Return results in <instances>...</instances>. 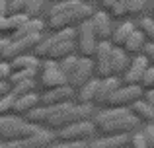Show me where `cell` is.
I'll list each match as a JSON object with an SVG mask.
<instances>
[{
    "instance_id": "cell-1",
    "label": "cell",
    "mask_w": 154,
    "mask_h": 148,
    "mask_svg": "<svg viewBox=\"0 0 154 148\" xmlns=\"http://www.w3.org/2000/svg\"><path fill=\"white\" fill-rule=\"evenodd\" d=\"M94 14V8L84 0H59V4H53L47 18V26L53 31L74 27L82 20H88Z\"/></svg>"
},
{
    "instance_id": "cell-2",
    "label": "cell",
    "mask_w": 154,
    "mask_h": 148,
    "mask_svg": "<svg viewBox=\"0 0 154 148\" xmlns=\"http://www.w3.org/2000/svg\"><path fill=\"white\" fill-rule=\"evenodd\" d=\"M139 123L129 107H107L94 117V127L103 134H131L139 129Z\"/></svg>"
},
{
    "instance_id": "cell-3",
    "label": "cell",
    "mask_w": 154,
    "mask_h": 148,
    "mask_svg": "<svg viewBox=\"0 0 154 148\" xmlns=\"http://www.w3.org/2000/svg\"><path fill=\"white\" fill-rule=\"evenodd\" d=\"M74 27H64V29L55 31L51 37H41L39 43L33 47L31 53L37 59H53V61H60V59L68 57L76 51L74 47Z\"/></svg>"
},
{
    "instance_id": "cell-4",
    "label": "cell",
    "mask_w": 154,
    "mask_h": 148,
    "mask_svg": "<svg viewBox=\"0 0 154 148\" xmlns=\"http://www.w3.org/2000/svg\"><path fill=\"white\" fill-rule=\"evenodd\" d=\"M37 129L39 125L27 123L22 115H0V140L4 142L31 137L33 133H37Z\"/></svg>"
},
{
    "instance_id": "cell-5",
    "label": "cell",
    "mask_w": 154,
    "mask_h": 148,
    "mask_svg": "<svg viewBox=\"0 0 154 148\" xmlns=\"http://www.w3.org/2000/svg\"><path fill=\"white\" fill-rule=\"evenodd\" d=\"M94 131H96L94 121L84 119V121H76V123H70V125L59 129L55 133V137L60 142H84L94 134Z\"/></svg>"
},
{
    "instance_id": "cell-6",
    "label": "cell",
    "mask_w": 154,
    "mask_h": 148,
    "mask_svg": "<svg viewBox=\"0 0 154 148\" xmlns=\"http://www.w3.org/2000/svg\"><path fill=\"white\" fill-rule=\"evenodd\" d=\"M39 84L43 90H51V88H59L66 84V76L60 70L59 61L43 59V62L39 65Z\"/></svg>"
},
{
    "instance_id": "cell-7",
    "label": "cell",
    "mask_w": 154,
    "mask_h": 148,
    "mask_svg": "<svg viewBox=\"0 0 154 148\" xmlns=\"http://www.w3.org/2000/svg\"><path fill=\"white\" fill-rule=\"evenodd\" d=\"M55 140H57L55 131L47 129V127H45V129H41V127H39L37 133H33L31 137L6 142V148H47L51 142H55Z\"/></svg>"
},
{
    "instance_id": "cell-8",
    "label": "cell",
    "mask_w": 154,
    "mask_h": 148,
    "mask_svg": "<svg viewBox=\"0 0 154 148\" xmlns=\"http://www.w3.org/2000/svg\"><path fill=\"white\" fill-rule=\"evenodd\" d=\"M76 37H78L76 51H78L82 57H94V49H96V43H98V37H96L94 29H92L90 18L82 20V22L76 26Z\"/></svg>"
},
{
    "instance_id": "cell-9",
    "label": "cell",
    "mask_w": 154,
    "mask_h": 148,
    "mask_svg": "<svg viewBox=\"0 0 154 148\" xmlns=\"http://www.w3.org/2000/svg\"><path fill=\"white\" fill-rule=\"evenodd\" d=\"M143 98V88L140 84H125V86H119L113 95L107 99L105 107H129L133 101Z\"/></svg>"
},
{
    "instance_id": "cell-10",
    "label": "cell",
    "mask_w": 154,
    "mask_h": 148,
    "mask_svg": "<svg viewBox=\"0 0 154 148\" xmlns=\"http://www.w3.org/2000/svg\"><path fill=\"white\" fill-rule=\"evenodd\" d=\"M92 72H94V61H92V57H78V62H76L72 74L68 76L66 84L70 88H74V90H78L82 84H86L92 78Z\"/></svg>"
},
{
    "instance_id": "cell-11",
    "label": "cell",
    "mask_w": 154,
    "mask_h": 148,
    "mask_svg": "<svg viewBox=\"0 0 154 148\" xmlns=\"http://www.w3.org/2000/svg\"><path fill=\"white\" fill-rule=\"evenodd\" d=\"M72 98H74V88L64 84V86H59V88L45 90L43 95H39V103L49 107V105H59V103H64V101H72Z\"/></svg>"
},
{
    "instance_id": "cell-12",
    "label": "cell",
    "mask_w": 154,
    "mask_h": 148,
    "mask_svg": "<svg viewBox=\"0 0 154 148\" xmlns=\"http://www.w3.org/2000/svg\"><path fill=\"white\" fill-rule=\"evenodd\" d=\"M148 65H150V62H148V59L144 57V55H139V53H137V57L129 62V68L125 70L123 82L125 84H140V78H143L144 70L148 68Z\"/></svg>"
},
{
    "instance_id": "cell-13",
    "label": "cell",
    "mask_w": 154,
    "mask_h": 148,
    "mask_svg": "<svg viewBox=\"0 0 154 148\" xmlns=\"http://www.w3.org/2000/svg\"><path fill=\"white\" fill-rule=\"evenodd\" d=\"M90 23L98 39H109L113 27H111V16L105 12H94L90 16Z\"/></svg>"
},
{
    "instance_id": "cell-14",
    "label": "cell",
    "mask_w": 154,
    "mask_h": 148,
    "mask_svg": "<svg viewBox=\"0 0 154 148\" xmlns=\"http://www.w3.org/2000/svg\"><path fill=\"white\" fill-rule=\"evenodd\" d=\"M121 86L119 78L117 76H107V78H100V84H98V92H96V103L100 105H105L107 99L113 95V92Z\"/></svg>"
},
{
    "instance_id": "cell-15",
    "label": "cell",
    "mask_w": 154,
    "mask_h": 148,
    "mask_svg": "<svg viewBox=\"0 0 154 148\" xmlns=\"http://www.w3.org/2000/svg\"><path fill=\"white\" fill-rule=\"evenodd\" d=\"M109 62H111V72L113 76H123L125 70L129 68V57H127V51L123 49V47H115L113 45L111 49V55H109Z\"/></svg>"
},
{
    "instance_id": "cell-16",
    "label": "cell",
    "mask_w": 154,
    "mask_h": 148,
    "mask_svg": "<svg viewBox=\"0 0 154 148\" xmlns=\"http://www.w3.org/2000/svg\"><path fill=\"white\" fill-rule=\"evenodd\" d=\"M129 144V134H103V138L88 142V148H123Z\"/></svg>"
},
{
    "instance_id": "cell-17",
    "label": "cell",
    "mask_w": 154,
    "mask_h": 148,
    "mask_svg": "<svg viewBox=\"0 0 154 148\" xmlns=\"http://www.w3.org/2000/svg\"><path fill=\"white\" fill-rule=\"evenodd\" d=\"M35 105H39V95L35 92H29V94H23V95H18L16 98V103L12 107V113L14 115H26L27 111H31Z\"/></svg>"
},
{
    "instance_id": "cell-18",
    "label": "cell",
    "mask_w": 154,
    "mask_h": 148,
    "mask_svg": "<svg viewBox=\"0 0 154 148\" xmlns=\"http://www.w3.org/2000/svg\"><path fill=\"white\" fill-rule=\"evenodd\" d=\"M129 109H131V113L135 115L139 121H146V123L154 121V107L148 101H144V99H137V101H133L131 105H129Z\"/></svg>"
},
{
    "instance_id": "cell-19",
    "label": "cell",
    "mask_w": 154,
    "mask_h": 148,
    "mask_svg": "<svg viewBox=\"0 0 154 148\" xmlns=\"http://www.w3.org/2000/svg\"><path fill=\"white\" fill-rule=\"evenodd\" d=\"M135 29H137V27H135V23H133V22H121L117 27H113L111 35H109V41H111L115 47H123V43L127 41V37Z\"/></svg>"
},
{
    "instance_id": "cell-20",
    "label": "cell",
    "mask_w": 154,
    "mask_h": 148,
    "mask_svg": "<svg viewBox=\"0 0 154 148\" xmlns=\"http://www.w3.org/2000/svg\"><path fill=\"white\" fill-rule=\"evenodd\" d=\"M100 78H90L86 84L78 88V103H92L96 99V92H98Z\"/></svg>"
},
{
    "instance_id": "cell-21",
    "label": "cell",
    "mask_w": 154,
    "mask_h": 148,
    "mask_svg": "<svg viewBox=\"0 0 154 148\" xmlns=\"http://www.w3.org/2000/svg\"><path fill=\"white\" fill-rule=\"evenodd\" d=\"M10 65H12V70H20V68H39L41 59H37L33 53H23V55H18L16 59H12Z\"/></svg>"
},
{
    "instance_id": "cell-22",
    "label": "cell",
    "mask_w": 154,
    "mask_h": 148,
    "mask_svg": "<svg viewBox=\"0 0 154 148\" xmlns=\"http://www.w3.org/2000/svg\"><path fill=\"white\" fill-rule=\"evenodd\" d=\"M144 43H146V37H144V33L140 29H135L131 35L127 37V41L123 43V49L127 51V53H140L144 47Z\"/></svg>"
},
{
    "instance_id": "cell-23",
    "label": "cell",
    "mask_w": 154,
    "mask_h": 148,
    "mask_svg": "<svg viewBox=\"0 0 154 148\" xmlns=\"http://www.w3.org/2000/svg\"><path fill=\"white\" fill-rule=\"evenodd\" d=\"M43 31V22L39 18H29L18 31H14V37H22V35H33V33H41Z\"/></svg>"
},
{
    "instance_id": "cell-24",
    "label": "cell",
    "mask_w": 154,
    "mask_h": 148,
    "mask_svg": "<svg viewBox=\"0 0 154 148\" xmlns=\"http://www.w3.org/2000/svg\"><path fill=\"white\" fill-rule=\"evenodd\" d=\"M23 119H26L27 123H33V125H39V127H43L45 125V121H47V105H35L31 111H27L26 115H23Z\"/></svg>"
},
{
    "instance_id": "cell-25",
    "label": "cell",
    "mask_w": 154,
    "mask_h": 148,
    "mask_svg": "<svg viewBox=\"0 0 154 148\" xmlns=\"http://www.w3.org/2000/svg\"><path fill=\"white\" fill-rule=\"evenodd\" d=\"M37 72H39V68H20V70H12L8 82H10V86H12V84L23 82V80H35Z\"/></svg>"
},
{
    "instance_id": "cell-26",
    "label": "cell",
    "mask_w": 154,
    "mask_h": 148,
    "mask_svg": "<svg viewBox=\"0 0 154 148\" xmlns=\"http://www.w3.org/2000/svg\"><path fill=\"white\" fill-rule=\"evenodd\" d=\"M35 90V80H23V82H18V84H12L10 86V92L16 95H23V94H29V92Z\"/></svg>"
},
{
    "instance_id": "cell-27",
    "label": "cell",
    "mask_w": 154,
    "mask_h": 148,
    "mask_svg": "<svg viewBox=\"0 0 154 148\" xmlns=\"http://www.w3.org/2000/svg\"><path fill=\"white\" fill-rule=\"evenodd\" d=\"M76 62H78V57H76L74 53H72V55H68V57H64V59H60V61H59V66H60V70H63V74L66 76V80H68V76L72 74V70H74Z\"/></svg>"
},
{
    "instance_id": "cell-28",
    "label": "cell",
    "mask_w": 154,
    "mask_h": 148,
    "mask_svg": "<svg viewBox=\"0 0 154 148\" xmlns=\"http://www.w3.org/2000/svg\"><path fill=\"white\" fill-rule=\"evenodd\" d=\"M125 10H127V16H137L144 10L146 6V0H123Z\"/></svg>"
},
{
    "instance_id": "cell-29",
    "label": "cell",
    "mask_w": 154,
    "mask_h": 148,
    "mask_svg": "<svg viewBox=\"0 0 154 148\" xmlns=\"http://www.w3.org/2000/svg\"><path fill=\"white\" fill-rule=\"evenodd\" d=\"M16 98H18V95L12 94V92H8L6 95L0 98V115L12 113V107H14V103H16Z\"/></svg>"
},
{
    "instance_id": "cell-30",
    "label": "cell",
    "mask_w": 154,
    "mask_h": 148,
    "mask_svg": "<svg viewBox=\"0 0 154 148\" xmlns=\"http://www.w3.org/2000/svg\"><path fill=\"white\" fill-rule=\"evenodd\" d=\"M41 10H43V0H27V4H26L27 18H39Z\"/></svg>"
},
{
    "instance_id": "cell-31",
    "label": "cell",
    "mask_w": 154,
    "mask_h": 148,
    "mask_svg": "<svg viewBox=\"0 0 154 148\" xmlns=\"http://www.w3.org/2000/svg\"><path fill=\"white\" fill-rule=\"evenodd\" d=\"M129 144H131V148H148L144 133H139V131H133V133L129 134Z\"/></svg>"
},
{
    "instance_id": "cell-32",
    "label": "cell",
    "mask_w": 154,
    "mask_h": 148,
    "mask_svg": "<svg viewBox=\"0 0 154 148\" xmlns=\"http://www.w3.org/2000/svg\"><path fill=\"white\" fill-rule=\"evenodd\" d=\"M140 31L148 41L154 43V18H143L140 20Z\"/></svg>"
},
{
    "instance_id": "cell-33",
    "label": "cell",
    "mask_w": 154,
    "mask_h": 148,
    "mask_svg": "<svg viewBox=\"0 0 154 148\" xmlns=\"http://www.w3.org/2000/svg\"><path fill=\"white\" fill-rule=\"evenodd\" d=\"M107 12H109V16H111V18H117V20H121V18H125V16H127V10H125L123 0H115V4H113Z\"/></svg>"
},
{
    "instance_id": "cell-34",
    "label": "cell",
    "mask_w": 154,
    "mask_h": 148,
    "mask_svg": "<svg viewBox=\"0 0 154 148\" xmlns=\"http://www.w3.org/2000/svg\"><path fill=\"white\" fill-rule=\"evenodd\" d=\"M27 0H12L8 2V14H26Z\"/></svg>"
},
{
    "instance_id": "cell-35",
    "label": "cell",
    "mask_w": 154,
    "mask_h": 148,
    "mask_svg": "<svg viewBox=\"0 0 154 148\" xmlns=\"http://www.w3.org/2000/svg\"><path fill=\"white\" fill-rule=\"evenodd\" d=\"M140 86H144V88H154V65H148V68L144 70L143 78H140Z\"/></svg>"
},
{
    "instance_id": "cell-36",
    "label": "cell",
    "mask_w": 154,
    "mask_h": 148,
    "mask_svg": "<svg viewBox=\"0 0 154 148\" xmlns=\"http://www.w3.org/2000/svg\"><path fill=\"white\" fill-rule=\"evenodd\" d=\"M47 148H88V146H86V142H60V140H57V144L51 142Z\"/></svg>"
},
{
    "instance_id": "cell-37",
    "label": "cell",
    "mask_w": 154,
    "mask_h": 148,
    "mask_svg": "<svg viewBox=\"0 0 154 148\" xmlns=\"http://www.w3.org/2000/svg\"><path fill=\"white\" fill-rule=\"evenodd\" d=\"M12 74V65L8 61H0V82H8Z\"/></svg>"
},
{
    "instance_id": "cell-38",
    "label": "cell",
    "mask_w": 154,
    "mask_h": 148,
    "mask_svg": "<svg viewBox=\"0 0 154 148\" xmlns=\"http://www.w3.org/2000/svg\"><path fill=\"white\" fill-rule=\"evenodd\" d=\"M143 55L148 59V62H150V65H154V43L152 41H146V43H144Z\"/></svg>"
},
{
    "instance_id": "cell-39",
    "label": "cell",
    "mask_w": 154,
    "mask_h": 148,
    "mask_svg": "<svg viewBox=\"0 0 154 148\" xmlns=\"http://www.w3.org/2000/svg\"><path fill=\"white\" fill-rule=\"evenodd\" d=\"M143 133H144V138H146V142H148V148H154V121L143 131Z\"/></svg>"
},
{
    "instance_id": "cell-40",
    "label": "cell",
    "mask_w": 154,
    "mask_h": 148,
    "mask_svg": "<svg viewBox=\"0 0 154 148\" xmlns=\"http://www.w3.org/2000/svg\"><path fill=\"white\" fill-rule=\"evenodd\" d=\"M0 33H12V27H10V18L8 16H0Z\"/></svg>"
},
{
    "instance_id": "cell-41",
    "label": "cell",
    "mask_w": 154,
    "mask_h": 148,
    "mask_svg": "<svg viewBox=\"0 0 154 148\" xmlns=\"http://www.w3.org/2000/svg\"><path fill=\"white\" fill-rule=\"evenodd\" d=\"M143 98H144V101H148L154 107V88H146V92L143 94Z\"/></svg>"
},
{
    "instance_id": "cell-42",
    "label": "cell",
    "mask_w": 154,
    "mask_h": 148,
    "mask_svg": "<svg viewBox=\"0 0 154 148\" xmlns=\"http://www.w3.org/2000/svg\"><path fill=\"white\" fill-rule=\"evenodd\" d=\"M10 92V82H0V98Z\"/></svg>"
},
{
    "instance_id": "cell-43",
    "label": "cell",
    "mask_w": 154,
    "mask_h": 148,
    "mask_svg": "<svg viewBox=\"0 0 154 148\" xmlns=\"http://www.w3.org/2000/svg\"><path fill=\"white\" fill-rule=\"evenodd\" d=\"M0 16H8V0H0Z\"/></svg>"
},
{
    "instance_id": "cell-44",
    "label": "cell",
    "mask_w": 154,
    "mask_h": 148,
    "mask_svg": "<svg viewBox=\"0 0 154 148\" xmlns=\"http://www.w3.org/2000/svg\"><path fill=\"white\" fill-rule=\"evenodd\" d=\"M100 4H102L105 10H109V8H111L113 4H115V0H100Z\"/></svg>"
},
{
    "instance_id": "cell-45",
    "label": "cell",
    "mask_w": 154,
    "mask_h": 148,
    "mask_svg": "<svg viewBox=\"0 0 154 148\" xmlns=\"http://www.w3.org/2000/svg\"><path fill=\"white\" fill-rule=\"evenodd\" d=\"M8 41H10V39H6V37H4V39H0V51H2L4 49V45H6V43Z\"/></svg>"
},
{
    "instance_id": "cell-46",
    "label": "cell",
    "mask_w": 154,
    "mask_h": 148,
    "mask_svg": "<svg viewBox=\"0 0 154 148\" xmlns=\"http://www.w3.org/2000/svg\"><path fill=\"white\" fill-rule=\"evenodd\" d=\"M0 148H6V142L4 140H0Z\"/></svg>"
},
{
    "instance_id": "cell-47",
    "label": "cell",
    "mask_w": 154,
    "mask_h": 148,
    "mask_svg": "<svg viewBox=\"0 0 154 148\" xmlns=\"http://www.w3.org/2000/svg\"><path fill=\"white\" fill-rule=\"evenodd\" d=\"M123 148H127V146H123Z\"/></svg>"
}]
</instances>
